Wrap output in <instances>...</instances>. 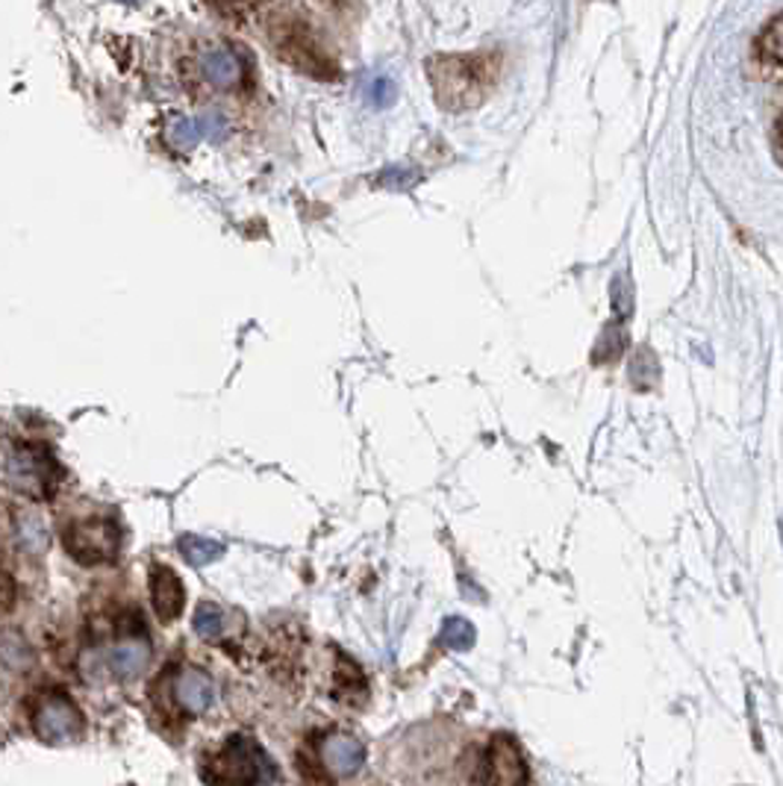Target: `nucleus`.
<instances>
[{"instance_id":"nucleus-5","label":"nucleus","mask_w":783,"mask_h":786,"mask_svg":"<svg viewBox=\"0 0 783 786\" xmlns=\"http://www.w3.org/2000/svg\"><path fill=\"white\" fill-rule=\"evenodd\" d=\"M33 728L44 743H71L83 730V719H80V710L68 702L66 695L48 693L36 704Z\"/></svg>"},{"instance_id":"nucleus-17","label":"nucleus","mask_w":783,"mask_h":786,"mask_svg":"<svg viewBox=\"0 0 783 786\" xmlns=\"http://www.w3.org/2000/svg\"><path fill=\"white\" fill-rule=\"evenodd\" d=\"M362 94H365V101L371 103V107H392L395 103V83L389 80L387 74H371L365 77V83H362Z\"/></svg>"},{"instance_id":"nucleus-6","label":"nucleus","mask_w":783,"mask_h":786,"mask_svg":"<svg viewBox=\"0 0 783 786\" xmlns=\"http://www.w3.org/2000/svg\"><path fill=\"white\" fill-rule=\"evenodd\" d=\"M7 484L27 498L51 493V460L36 448H12L7 454Z\"/></svg>"},{"instance_id":"nucleus-10","label":"nucleus","mask_w":783,"mask_h":786,"mask_svg":"<svg viewBox=\"0 0 783 786\" xmlns=\"http://www.w3.org/2000/svg\"><path fill=\"white\" fill-rule=\"evenodd\" d=\"M151 601L162 621H174L183 613L185 589L169 566H153L151 569Z\"/></svg>"},{"instance_id":"nucleus-14","label":"nucleus","mask_w":783,"mask_h":786,"mask_svg":"<svg viewBox=\"0 0 783 786\" xmlns=\"http://www.w3.org/2000/svg\"><path fill=\"white\" fill-rule=\"evenodd\" d=\"M16 539H18V545H21V548L30 554L48 551V545H51V534H48V527H44L42 516H36V513H18L16 516Z\"/></svg>"},{"instance_id":"nucleus-23","label":"nucleus","mask_w":783,"mask_h":786,"mask_svg":"<svg viewBox=\"0 0 783 786\" xmlns=\"http://www.w3.org/2000/svg\"><path fill=\"white\" fill-rule=\"evenodd\" d=\"M333 3H345V0H333Z\"/></svg>"},{"instance_id":"nucleus-1","label":"nucleus","mask_w":783,"mask_h":786,"mask_svg":"<svg viewBox=\"0 0 783 786\" xmlns=\"http://www.w3.org/2000/svg\"><path fill=\"white\" fill-rule=\"evenodd\" d=\"M201 775L210 786H269L278 769L251 736H230L210 760H203Z\"/></svg>"},{"instance_id":"nucleus-11","label":"nucleus","mask_w":783,"mask_h":786,"mask_svg":"<svg viewBox=\"0 0 783 786\" xmlns=\"http://www.w3.org/2000/svg\"><path fill=\"white\" fill-rule=\"evenodd\" d=\"M174 695L185 713H207L215 702V684L201 669H183L174 678Z\"/></svg>"},{"instance_id":"nucleus-16","label":"nucleus","mask_w":783,"mask_h":786,"mask_svg":"<svg viewBox=\"0 0 783 786\" xmlns=\"http://www.w3.org/2000/svg\"><path fill=\"white\" fill-rule=\"evenodd\" d=\"M194 634L203 636V639H219L221 630H224V613H221V607H215V604L203 601L198 604V610H194Z\"/></svg>"},{"instance_id":"nucleus-24","label":"nucleus","mask_w":783,"mask_h":786,"mask_svg":"<svg viewBox=\"0 0 783 786\" xmlns=\"http://www.w3.org/2000/svg\"><path fill=\"white\" fill-rule=\"evenodd\" d=\"M124 3H130V0H124Z\"/></svg>"},{"instance_id":"nucleus-12","label":"nucleus","mask_w":783,"mask_h":786,"mask_svg":"<svg viewBox=\"0 0 783 786\" xmlns=\"http://www.w3.org/2000/svg\"><path fill=\"white\" fill-rule=\"evenodd\" d=\"M148 663H151V645H148V639H139V636H130V639L119 643L110 654L112 671L121 680L135 678Z\"/></svg>"},{"instance_id":"nucleus-19","label":"nucleus","mask_w":783,"mask_h":786,"mask_svg":"<svg viewBox=\"0 0 783 786\" xmlns=\"http://www.w3.org/2000/svg\"><path fill=\"white\" fill-rule=\"evenodd\" d=\"M201 139H207V136H203L201 118H178L174 127H171V142H174V148H180V151H189V148H194Z\"/></svg>"},{"instance_id":"nucleus-13","label":"nucleus","mask_w":783,"mask_h":786,"mask_svg":"<svg viewBox=\"0 0 783 786\" xmlns=\"http://www.w3.org/2000/svg\"><path fill=\"white\" fill-rule=\"evenodd\" d=\"M754 57H757V66L766 71V74H777L783 71V18L772 21L769 30L757 39V48H754Z\"/></svg>"},{"instance_id":"nucleus-21","label":"nucleus","mask_w":783,"mask_h":786,"mask_svg":"<svg viewBox=\"0 0 783 786\" xmlns=\"http://www.w3.org/2000/svg\"><path fill=\"white\" fill-rule=\"evenodd\" d=\"M3 660L9 669H24V663H30V654L16 634L3 636Z\"/></svg>"},{"instance_id":"nucleus-22","label":"nucleus","mask_w":783,"mask_h":786,"mask_svg":"<svg viewBox=\"0 0 783 786\" xmlns=\"http://www.w3.org/2000/svg\"><path fill=\"white\" fill-rule=\"evenodd\" d=\"M203 136L210 139V142H224L230 133V121L221 112H212V116H203Z\"/></svg>"},{"instance_id":"nucleus-7","label":"nucleus","mask_w":783,"mask_h":786,"mask_svg":"<svg viewBox=\"0 0 783 786\" xmlns=\"http://www.w3.org/2000/svg\"><path fill=\"white\" fill-rule=\"evenodd\" d=\"M483 786H528L522 748L510 736H492L481 766Z\"/></svg>"},{"instance_id":"nucleus-15","label":"nucleus","mask_w":783,"mask_h":786,"mask_svg":"<svg viewBox=\"0 0 783 786\" xmlns=\"http://www.w3.org/2000/svg\"><path fill=\"white\" fill-rule=\"evenodd\" d=\"M180 554L189 566H210V563L221 560L224 554V545L215 543V539H207V536H183L180 539Z\"/></svg>"},{"instance_id":"nucleus-4","label":"nucleus","mask_w":783,"mask_h":786,"mask_svg":"<svg viewBox=\"0 0 783 786\" xmlns=\"http://www.w3.org/2000/svg\"><path fill=\"white\" fill-rule=\"evenodd\" d=\"M278 51H280V57L287 59L289 66L301 68L303 74L321 77V80L337 77V66H333V59L321 51V44L312 39L307 27H301V24L283 27L278 36Z\"/></svg>"},{"instance_id":"nucleus-18","label":"nucleus","mask_w":783,"mask_h":786,"mask_svg":"<svg viewBox=\"0 0 783 786\" xmlns=\"http://www.w3.org/2000/svg\"><path fill=\"white\" fill-rule=\"evenodd\" d=\"M442 643H445L451 651H469L474 645V628L465 619L454 616V619H448L445 628H442Z\"/></svg>"},{"instance_id":"nucleus-9","label":"nucleus","mask_w":783,"mask_h":786,"mask_svg":"<svg viewBox=\"0 0 783 786\" xmlns=\"http://www.w3.org/2000/svg\"><path fill=\"white\" fill-rule=\"evenodd\" d=\"M321 760L337 778H354L365 763V745L357 736L333 734L321 745Z\"/></svg>"},{"instance_id":"nucleus-2","label":"nucleus","mask_w":783,"mask_h":786,"mask_svg":"<svg viewBox=\"0 0 783 786\" xmlns=\"http://www.w3.org/2000/svg\"><path fill=\"white\" fill-rule=\"evenodd\" d=\"M495 77L492 57H451L433 62V86L439 103L448 109H465L478 103Z\"/></svg>"},{"instance_id":"nucleus-3","label":"nucleus","mask_w":783,"mask_h":786,"mask_svg":"<svg viewBox=\"0 0 783 786\" xmlns=\"http://www.w3.org/2000/svg\"><path fill=\"white\" fill-rule=\"evenodd\" d=\"M66 548L74 560L94 566L107 563L119 551V527L110 519H92L71 525L66 530Z\"/></svg>"},{"instance_id":"nucleus-8","label":"nucleus","mask_w":783,"mask_h":786,"mask_svg":"<svg viewBox=\"0 0 783 786\" xmlns=\"http://www.w3.org/2000/svg\"><path fill=\"white\" fill-rule=\"evenodd\" d=\"M198 74L207 80V86L230 92L244 83V66L237 53L224 44H207L198 51Z\"/></svg>"},{"instance_id":"nucleus-20","label":"nucleus","mask_w":783,"mask_h":786,"mask_svg":"<svg viewBox=\"0 0 783 786\" xmlns=\"http://www.w3.org/2000/svg\"><path fill=\"white\" fill-rule=\"evenodd\" d=\"M419 180V175L415 171H410V168L404 166H389L383 175L378 177L380 186H387V189H398V192H404V189H410V186Z\"/></svg>"}]
</instances>
